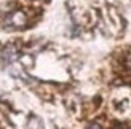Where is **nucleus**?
Instances as JSON below:
<instances>
[{"instance_id":"2","label":"nucleus","mask_w":131,"mask_h":129,"mask_svg":"<svg viewBox=\"0 0 131 129\" xmlns=\"http://www.w3.org/2000/svg\"><path fill=\"white\" fill-rule=\"evenodd\" d=\"M86 129H102V127H101L99 124H90V126H88Z\"/></svg>"},{"instance_id":"3","label":"nucleus","mask_w":131,"mask_h":129,"mask_svg":"<svg viewBox=\"0 0 131 129\" xmlns=\"http://www.w3.org/2000/svg\"><path fill=\"white\" fill-rule=\"evenodd\" d=\"M126 64H128V66H129V67H131V54H129V56H128V61H126Z\"/></svg>"},{"instance_id":"1","label":"nucleus","mask_w":131,"mask_h":129,"mask_svg":"<svg viewBox=\"0 0 131 129\" xmlns=\"http://www.w3.org/2000/svg\"><path fill=\"white\" fill-rule=\"evenodd\" d=\"M8 24L11 27H21V25L26 24V15L23 11H15L10 15V19H8Z\"/></svg>"},{"instance_id":"4","label":"nucleus","mask_w":131,"mask_h":129,"mask_svg":"<svg viewBox=\"0 0 131 129\" xmlns=\"http://www.w3.org/2000/svg\"><path fill=\"white\" fill-rule=\"evenodd\" d=\"M115 129H125V127H115Z\"/></svg>"}]
</instances>
